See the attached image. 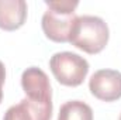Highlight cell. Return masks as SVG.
I'll return each mask as SVG.
<instances>
[{"mask_svg": "<svg viewBox=\"0 0 121 120\" xmlns=\"http://www.w3.org/2000/svg\"><path fill=\"white\" fill-rule=\"evenodd\" d=\"M58 120H93V110L82 100H69L60 106Z\"/></svg>", "mask_w": 121, "mask_h": 120, "instance_id": "ba28073f", "label": "cell"}, {"mask_svg": "<svg viewBox=\"0 0 121 120\" xmlns=\"http://www.w3.org/2000/svg\"><path fill=\"white\" fill-rule=\"evenodd\" d=\"M4 81H6V68H4V64L0 61V103L3 100V85H4Z\"/></svg>", "mask_w": 121, "mask_h": 120, "instance_id": "9c48e42d", "label": "cell"}, {"mask_svg": "<svg viewBox=\"0 0 121 120\" xmlns=\"http://www.w3.org/2000/svg\"><path fill=\"white\" fill-rule=\"evenodd\" d=\"M89 90L103 102H114L121 97V72L116 69H99L91 75Z\"/></svg>", "mask_w": 121, "mask_h": 120, "instance_id": "277c9868", "label": "cell"}, {"mask_svg": "<svg viewBox=\"0 0 121 120\" xmlns=\"http://www.w3.org/2000/svg\"><path fill=\"white\" fill-rule=\"evenodd\" d=\"M27 3L24 0H0V28L18 30L27 20Z\"/></svg>", "mask_w": 121, "mask_h": 120, "instance_id": "52a82bcc", "label": "cell"}, {"mask_svg": "<svg viewBox=\"0 0 121 120\" xmlns=\"http://www.w3.org/2000/svg\"><path fill=\"white\" fill-rule=\"evenodd\" d=\"M48 10L44 13L41 20V27L47 38L54 42H69L73 24L76 21L75 9L79 1L58 0L45 1Z\"/></svg>", "mask_w": 121, "mask_h": 120, "instance_id": "6da1fadb", "label": "cell"}, {"mask_svg": "<svg viewBox=\"0 0 121 120\" xmlns=\"http://www.w3.org/2000/svg\"><path fill=\"white\" fill-rule=\"evenodd\" d=\"M49 68L60 85L72 88L82 85L89 74V62L70 51L54 54L49 60Z\"/></svg>", "mask_w": 121, "mask_h": 120, "instance_id": "3957f363", "label": "cell"}, {"mask_svg": "<svg viewBox=\"0 0 121 120\" xmlns=\"http://www.w3.org/2000/svg\"><path fill=\"white\" fill-rule=\"evenodd\" d=\"M51 116L52 103H39L24 97L6 110L3 120H51Z\"/></svg>", "mask_w": 121, "mask_h": 120, "instance_id": "8992f818", "label": "cell"}, {"mask_svg": "<svg viewBox=\"0 0 121 120\" xmlns=\"http://www.w3.org/2000/svg\"><path fill=\"white\" fill-rule=\"evenodd\" d=\"M108 38V26L103 18L97 16H78L69 42L73 47L94 55L106 48Z\"/></svg>", "mask_w": 121, "mask_h": 120, "instance_id": "7a4b0ae2", "label": "cell"}, {"mask_svg": "<svg viewBox=\"0 0 121 120\" xmlns=\"http://www.w3.org/2000/svg\"><path fill=\"white\" fill-rule=\"evenodd\" d=\"M118 120H121V115H120V119H118Z\"/></svg>", "mask_w": 121, "mask_h": 120, "instance_id": "30bf717a", "label": "cell"}, {"mask_svg": "<svg viewBox=\"0 0 121 120\" xmlns=\"http://www.w3.org/2000/svg\"><path fill=\"white\" fill-rule=\"evenodd\" d=\"M21 86L27 95V99L39 103H52L49 78L41 68H27L21 75Z\"/></svg>", "mask_w": 121, "mask_h": 120, "instance_id": "5b68a950", "label": "cell"}]
</instances>
